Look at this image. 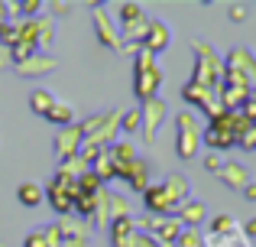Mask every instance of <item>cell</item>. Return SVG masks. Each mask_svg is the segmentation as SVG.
I'll return each instance as SVG.
<instances>
[{
  "label": "cell",
  "instance_id": "6da1fadb",
  "mask_svg": "<svg viewBox=\"0 0 256 247\" xmlns=\"http://www.w3.org/2000/svg\"><path fill=\"white\" fill-rule=\"evenodd\" d=\"M194 75L192 82L201 85V88H211V91H220L224 85V59H218V52L211 49L208 43H194Z\"/></svg>",
  "mask_w": 256,
  "mask_h": 247
},
{
  "label": "cell",
  "instance_id": "7a4b0ae2",
  "mask_svg": "<svg viewBox=\"0 0 256 247\" xmlns=\"http://www.w3.org/2000/svg\"><path fill=\"white\" fill-rule=\"evenodd\" d=\"M159 85H162V72H159V65H156V56L140 49L136 59H133V91H136V98L140 101L156 98Z\"/></svg>",
  "mask_w": 256,
  "mask_h": 247
},
{
  "label": "cell",
  "instance_id": "3957f363",
  "mask_svg": "<svg viewBox=\"0 0 256 247\" xmlns=\"http://www.w3.org/2000/svg\"><path fill=\"white\" fill-rule=\"evenodd\" d=\"M175 130H178V137H175V153H178V159H194L198 150H201V124H198V117H194V111L175 114Z\"/></svg>",
  "mask_w": 256,
  "mask_h": 247
},
{
  "label": "cell",
  "instance_id": "277c9868",
  "mask_svg": "<svg viewBox=\"0 0 256 247\" xmlns=\"http://www.w3.org/2000/svg\"><path fill=\"white\" fill-rule=\"evenodd\" d=\"M46 198H49V205L56 208V215H72L75 211V195H78V179L72 176H62V172H56V176L49 179V185H46Z\"/></svg>",
  "mask_w": 256,
  "mask_h": 247
},
{
  "label": "cell",
  "instance_id": "5b68a950",
  "mask_svg": "<svg viewBox=\"0 0 256 247\" xmlns=\"http://www.w3.org/2000/svg\"><path fill=\"white\" fill-rule=\"evenodd\" d=\"M140 114H143V137L146 143H152L159 133V127L166 124V117H169V108H166L162 98H150V101H143V108H140Z\"/></svg>",
  "mask_w": 256,
  "mask_h": 247
},
{
  "label": "cell",
  "instance_id": "8992f818",
  "mask_svg": "<svg viewBox=\"0 0 256 247\" xmlns=\"http://www.w3.org/2000/svg\"><path fill=\"white\" fill-rule=\"evenodd\" d=\"M82 143H84V130H82V121H75V124H68V127H58V133H56V156L62 159H72V156H78V150H82Z\"/></svg>",
  "mask_w": 256,
  "mask_h": 247
},
{
  "label": "cell",
  "instance_id": "52a82bcc",
  "mask_svg": "<svg viewBox=\"0 0 256 247\" xmlns=\"http://www.w3.org/2000/svg\"><path fill=\"white\" fill-rule=\"evenodd\" d=\"M146 228H150L146 234L156 237L162 247H175V244H178V237H182V231H185L175 215L172 218H150V224H146Z\"/></svg>",
  "mask_w": 256,
  "mask_h": 247
},
{
  "label": "cell",
  "instance_id": "ba28073f",
  "mask_svg": "<svg viewBox=\"0 0 256 247\" xmlns=\"http://www.w3.org/2000/svg\"><path fill=\"white\" fill-rule=\"evenodd\" d=\"M117 179H124L133 192H146V189H150V159L136 156L133 163L120 166V169H117Z\"/></svg>",
  "mask_w": 256,
  "mask_h": 247
},
{
  "label": "cell",
  "instance_id": "9c48e42d",
  "mask_svg": "<svg viewBox=\"0 0 256 247\" xmlns=\"http://www.w3.org/2000/svg\"><path fill=\"white\" fill-rule=\"evenodd\" d=\"M91 17H94V30H98V39L107 46V49H124V43H120V33H117V26L110 23V17H107V10L104 7H98L94 4L91 7Z\"/></svg>",
  "mask_w": 256,
  "mask_h": 247
},
{
  "label": "cell",
  "instance_id": "30bf717a",
  "mask_svg": "<svg viewBox=\"0 0 256 247\" xmlns=\"http://www.w3.org/2000/svg\"><path fill=\"white\" fill-rule=\"evenodd\" d=\"M169 39H172L169 26H166L162 20H150V26H146V36H143V46H140V49H146L150 56H156V52H162L166 46H169Z\"/></svg>",
  "mask_w": 256,
  "mask_h": 247
},
{
  "label": "cell",
  "instance_id": "8fae6325",
  "mask_svg": "<svg viewBox=\"0 0 256 247\" xmlns=\"http://www.w3.org/2000/svg\"><path fill=\"white\" fill-rule=\"evenodd\" d=\"M56 69V59L52 56H46V52H32L26 62H20L16 65V72L23 78H39V75H49V72Z\"/></svg>",
  "mask_w": 256,
  "mask_h": 247
},
{
  "label": "cell",
  "instance_id": "7c38bea8",
  "mask_svg": "<svg viewBox=\"0 0 256 247\" xmlns=\"http://www.w3.org/2000/svg\"><path fill=\"white\" fill-rule=\"evenodd\" d=\"M218 179L227 185V189H237V192H244L246 185H250V172H246L244 163H224L220 172H218Z\"/></svg>",
  "mask_w": 256,
  "mask_h": 247
},
{
  "label": "cell",
  "instance_id": "4fadbf2b",
  "mask_svg": "<svg viewBox=\"0 0 256 247\" xmlns=\"http://www.w3.org/2000/svg\"><path fill=\"white\" fill-rule=\"evenodd\" d=\"M175 218L182 221V228H192L194 231L208 218V208H204V202H198V198H188V202H182V208L175 211Z\"/></svg>",
  "mask_w": 256,
  "mask_h": 247
},
{
  "label": "cell",
  "instance_id": "5bb4252c",
  "mask_svg": "<svg viewBox=\"0 0 256 247\" xmlns=\"http://www.w3.org/2000/svg\"><path fill=\"white\" fill-rule=\"evenodd\" d=\"M162 185V192H166V198L172 202V208L178 211L182 208V202H188V179L182 176V172H172L166 182H159Z\"/></svg>",
  "mask_w": 256,
  "mask_h": 247
},
{
  "label": "cell",
  "instance_id": "9a60e30c",
  "mask_svg": "<svg viewBox=\"0 0 256 247\" xmlns=\"http://www.w3.org/2000/svg\"><path fill=\"white\" fill-rule=\"evenodd\" d=\"M136 221H133L130 215H124V218H114L110 221V241H114V247H120L124 241H130L133 234H136Z\"/></svg>",
  "mask_w": 256,
  "mask_h": 247
},
{
  "label": "cell",
  "instance_id": "2e32d148",
  "mask_svg": "<svg viewBox=\"0 0 256 247\" xmlns=\"http://www.w3.org/2000/svg\"><path fill=\"white\" fill-rule=\"evenodd\" d=\"M88 169H91L94 176L100 179V185H104V182H110V179H117V166H114V159H110V153H107V150L100 153V156L94 159V163L88 166Z\"/></svg>",
  "mask_w": 256,
  "mask_h": 247
},
{
  "label": "cell",
  "instance_id": "e0dca14e",
  "mask_svg": "<svg viewBox=\"0 0 256 247\" xmlns=\"http://www.w3.org/2000/svg\"><path fill=\"white\" fill-rule=\"evenodd\" d=\"M107 153H110V159H114V166H117V169L136 159V146H133L130 140H117L114 146H107Z\"/></svg>",
  "mask_w": 256,
  "mask_h": 247
},
{
  "label": "cell",
  "instance_id": "ac0fdd59",
  "mask_svg": "<svg viewBox=\"0 0 256 247\" xmlns=\"http://www.w3.org/2000/svg\"><path fill=\"white\" fill-rule=\"evenodd\" d=\"M16 198H20V205H26V208H36V205H42L46 192H42V185H39V182H23L16 189Z\"/></svg>",
  "mask_w": 256,
  "mask_h": 247
},
{
  "label": "cell",
  "instance_id": "d6986e66",
  "mask_svg": "<svg viewBox=\"0 0 256 247\" xmlns=\"http://www.w3.org/2000/svg\"><path fill=\"white\" fill-rule=\"evenodd\" d=\"M52 104H56V95H52V91H46V88H36L30 95V108H32V114H39V117L49 114Z\"/></svg>",
  "mask_w": 256,
  "mask_h": 247
},
{
  "label": "cell",
  "instance_id": "ffe728a7",
  "mask_svg": "<svg viewBox=\"0 0 256 247\" xmlns=\"http://www.w3.org/2000/svg\"><path fill=\"white\" fill-rule=\"evenodd\" d=\"M46 121L58 124V127H68V124H75V108L65 104V101H56V104H52V111L46 114Z\"/></svg>",
  "mask_w": 256,
  "mask_h": 247
},
{
  "label": "cell",
  "instance_id": "44dd1931",
  "mask_svg": "<svg viewBox=\"0 0 256 247\" xmlns=\"http://www.w3.org/2000/svg\"><path fill=\"white\" fill-rule=\"evenodd\" d=\"M52 36H56V26H52V20L36 17V49H39V52L52 46Z\"/></svg>",
  "mask_w": 256,
  "mask_h": 247
},
{
  "label": "cell",
  "instance_id": "7402d4cb",
  "mask_svg": "<svg viewBox=\"0 0 256 247\" xmlns=\"http://www.w3.org/2000/svg\"><path fill=\"white\" fill-rule=\"evenodd\" d=\"M120 130H124V133L143 130V114H140V108H130V111H124V114H120Z\"/></svg>",
  "mask_w": 256,
  "mask_h": 247
},
{
  "label": "cell",
  "instance_id": "603a6c76",
  "mask_svg": "<svg viewBox=\"0 0 256 247\" xmlns=\"http://www.w3.org/2000/svg\"><path fill=\"white\" fill-rule=\"evenodd\" d=\"M211 234H234V218L230 215H214L211 218Z\"/></svg>",
  "mask_w": 256,
  "mask_h": 247
},
{
  "label": "cell",
  "instance_id": "cb8c5ba5",
  "mask_svg": "<svg viewBox=\"0 0 256 247\" xmlns=\"http://www.w3.org/2000/svg\"><path fill=\"white\" fill-rule=\"evenodd\" d=\"M120 247H162V244H159L156 237H150L146 231H136V234H133L130 241H124Z\"/></svg>",
  "mask_w": 256,
  "mask_h": 247
},
{
  "label": "cell",
  "instance_id": "d4e9b609",
  "mask_svg": "<svg viewBox=\"0 0 256 247\" xmlns=\"http://www.w3.org/2000/svg\"><path fill=\"white\" fill-rule=\"evenodd\" d=\"M42 234H46V244L49 247H62V231H58V224H49Z\"/></svg>",
  "mask_w": 256,
  "mask_h": 247
},
{
  "label": "cell",
  "instance_id": "484cf974",
  "mask_svg": "<svg viewBox=\"0 0 256 247\" xmlns=\"http://www.w3.org/2000/svg\"><path fill=\"white\" fill-rule=\"evenodd\" d=\"M227 17H230L234 23H244V20H246V7L244 4H230V7H227Z\"/></svg>",
  "mask_w": 256,
  "mask_h": 247
},
{
  "label": "cell",
  "instance_id": "4316f807",
  "mask_svg": "<svg viewBox=\"0 0 256 247\" xmlns=\"http://www.w3.org/2000/svg\"><path fill=\"white\" fill-rule=\"evenodd\" d=\"M42 7H46V4H39V0H26V4H20V10H23L30 20H36V13L42 10Z\"/></svg>",
  "mask_w": 256,
  "mask_h": 247
},
{
  "label": "cell",
  "instance_id": "83f0119b",
  "mask_svg": "<svg viewBox=\"0 0 256 247\" xmlns=\"http://www.w3.org/2000/svg\"><path fill=\"white\" fill-rule=\"evenodd\" d=\"M23 247H49V244H46V234H42V231H32V234L26 237Z\"/></svg>",
  "mask_w": 256,
  "mask_h": 247
},
{
  "label": "cell",
  "instance_id": "f1b7e54d",
  "mask_svg": "<svg viewBox=\"0 0 256 247\" xmlns=\"http://www.w3.org/2000/svg\"><path fill=\"white\" fill-rule=\"evenodd\" d=\"M204 166H208V169L214 172V176H218V172H220V166H224V163H220V156H218V153H211V156L204 159Z\"/></svg>",
  "mask_w": 256,
  "mask_h": 247
},
{
  "label": "cell",
  "instance_id": "f546056e",
  "mask_svg": "<svg viewBox=\"0 0 256 247\" xmlns=\"http://www.w3.org/2000/svg\"><path fill=\"white\" fill-rule=\"evenodd\" d=\"M244 234H246V237H253V241H256V218H250V221L244 224Z\"/></svg>",
  "mask_w": 256,
  "mask_h": 247
},
{
  "label": "cell",
  "instance_id": "4dcf8cb0",
  "mask_svg": "<svg viewBox=\"0 0 256 247\" xmlns=\"http://www.w3.org/2000/svg\"><path fill=\"white\" fill-rule=\"evenodd\" d=\"M244 198H250V202H256V182H250V185L244 189Z\"/></svg>",
  "mask_w": 256,
  "mask_h": 247
},
{
  "label": "cell",
  "instance_id": "1f68e13d",
  "mask_svg": "<svg viewBox=\"0 0 256 247\" xmlns=\"http://www.w3.org/2000/svg\"><path fill=\"white\" fill-rule=\"evenodd\" d=\"M62 247H84L82 241H68V244H62Z\"/></svg>",
  "mask_w": 256,
  "mask_h": 247
}]
</instances>
